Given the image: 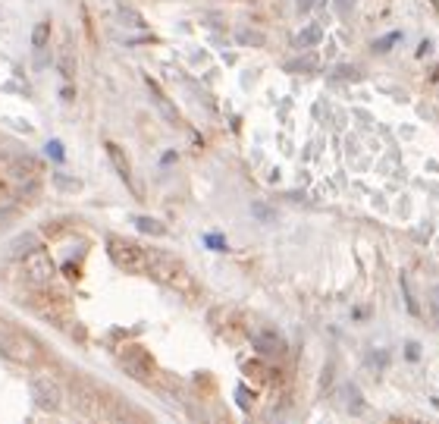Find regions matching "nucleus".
Segmentation results:
<instances>
[{"label":"nucleus","instance_id":"bb28decb","mask_svg":"<svg viewBox=\"0 0 439 424\" xmlns=\"http://www.w3.org/2000/svg\"><path fill=\"white\" fill-rule=\"evenodd\" d=\"M235 396H239V406L245 409V412H248V409L254 406V393H248L245 387H239V390H235Z\"/></svg>","mask_w":439,"mask_h":424},{"label":"nucleus","instance_id":"6e6552de","mask_svg":"<svg viewBox=\"0 0 439 424\" xmlns=\"http://www.w3.org/2000/svg\"><path fill=\"white\" fill-rule=\"evenodd\" d=\"M251 342L263 359H280V355H286V340H282L276 330H258V333L251 336Z\"/></svg>","mask_w":439,"mask_h":424},{"label":"nucleus","instance_id":"c756f323","mask_svg":"<svg viewBox=\"0 0 439 424\" xmlns=\"http://www.w3.org/2000/svg\"><path fill=\"white\" fill-rule=\"evenodd\" d=\"M405 355H408L411 361H417V359H421V346H417V342H408V352H405Z\"/></svg>","mask_w":439,"mask_h":424},{"label":"nucleus","instance_id":"2eb2a0df","mask_svg":"<svg viewBox=\"0 0 439 424\" xmlns=\"http://www.w3.org/2000/svg\"><path fill=\"white\" fill-rule=\"evenodd\" d=\"M47 41H51V19H41V23L32 29V47H35V51H44Z\"/></svg>","mask_w":439,"mask_h":424},{"label":"nucleus","instance_id":"0eeeda50","mask_svg":"<svg viewBox=\"0 0 439 424\" xmlns=\"http://www.w3.org/2000/svg\"><path fill=\"white\" fill-rule=\"evenodd\" d=\"M119 361H123L126 371H129L132 377H138V380H151L154 377V359L141 346H123Z\"/></svg>","mask_w":439,"mask_h":424},{"label":"nucleus","instance_id":"473e14b6","mask_svg":"<svg viewBox=\"0 0 439 424\" xmlns=\"http://www.w3.org/2000/svg\"><path fill=\"white\" fill-rule=\"evenodd\" d=\"M4 201H6V186L0 183V205H4Z\"/></svg>","mask_w":439,"mask_h":424},{"label":"nucleus","instance_id":"39448f33","mask_svg":"<svg viewBox=\"0 0 439 424\" xmlns=\"http://www.w3.org/2000/svg\"><path fill=\"white\" fill-rule=\"evenodd\" d=\"M148 271H151L160 283H170V286L188 289L185 267H182V261H176L173 255H166V252H148Z\"/></svg>","mask_w":439,"mask_h":424},{"label":"nucleus","instance_id":"7ed1b4c3","mask_svg":"<svg viewBox=\"0 0 439 424\" xmlns=\"http://www.w3.org/2000/svg\"><path fill=\"white\" fill-rule=\"evenodd\" d=\"M22 271H25V280H29L32 286H41V289L57 280V264H53L51 252L41 245L32 248V252L22 258Z\"/></svg>","mask_w":439,"mask_h":424},{"label":"nucleus","instance_id":"f03ea898","mask_svg":"<svg viewBox=\"0 0 439 424\" xmlns=\"http://www.w3.org/2000/svg\"><path fill=\"white\" fill-rule=\"evenodd\" d=\"M107 255L110 261L126 274H145L148 271V252L138 242L126 239V236H107Z\"/></svg>","mask_w":439,"mask_h":424},{"label":"nucleus","instance_id":"5701e85b","mask_svg":"<svg viewBox=\"0 0 439 424\" xmlns=\"http://www.w3.org/2000/svg\"><path fill=\"white\" fill-rule=\"evenodd\" d=\"M251 214H254V217H261L263 224H273V220H276V214L270 211L267 205H261V201H254V205H251Z\"/></svg>","mask_w":439,"mask_h":424},{"label":"nucleus","instance_id":"1a4fd4ad","mask_svg":"<svg viewBox=\"0 0 439 424\" xmlns=\"http://www.w3.org/2000/svg\"><path fill=\"white\" fill-rule=\"evenodd\" d=\"M38 173H41V164H38V158H32V154H16V158L10 160V176L13 179H38Z\"/></svg>","mask_w":439,"mask_h":424},{"label":"nucleus","instance_id":"7c9ffc66","mask_svg":"<svg viewBox=\"0 0 439 424\" xmlns=\"http://www.w3.org/2000/svg\"><path fill=\"white\" fill-rule=\"evenodd\" d=\"M60 98H63V104H72V101H76V91H72L70 85H66V89L60 91Z\"/></svg>","mask_w":439,"mask_h":424},{"label":"nucleus","instance_id":"423d86ee","mask_svg":"<svg viewBox=\"0 0 439 424\" xmlns=\"http://www.w3.org/2000/svg\"><path fill=\"white\" fill-rule=\"evenodd\" d=\"M70 406L76 409L79 415L98 418V415H100V393L88 380H82V377H72V383H70Z\"/></svg>","mask_w":439,"mask_h":424},{"label":"nucleus","instance_id":"a211bd4d","mask_svg":"<svg viewBox=\"0 0 439 424\" xmlns=\"http://www.w3.org/2000/svg\"><path fill=\"white\" fill-rule=\"evenodd\" d=\"M53 186L60 188V192H79L82 183H79L76 176H66V173H53Z\"/></svg>","mask_w":439,"mask_h":424},{"label":"nucleus","instance_id":"a878e982","mask_svg":"<svg viewBox=\"0 0 439 424\" xmlns=\"http://www.w3.org/2000/svg\"><path fill=\"white\" fill-rule=\"evenodd\" d=\"M204 242L214 248V252H226V239H223V236H217V233H207Z\"/></svg>","mask_w":439,"mask_h":424},{"label":"nucleus","instance_id":"b1692460","mask_svg":"<svg viewBox=\"0 0 439 424\" xmlns=\"http://www.w3.org/2000/svg\"><path fill=\"white\" fill-rule=\"evenodd\" d=\"M348 396H351L348 412H351V415H361V412H364V402H361V393H358V387H348Z\"/></svg>","mask_w":439,"mask_h":424},{"label":"nucleus","instance_id":"dca6fc26","mask_svg":"<svg viewBox=\"0 0 439 424\" xmlns=\"http://www.w3.org/2000/svg\"><path fill=\"white\" fill-rule=\"evenodd\" d=\"M320 38H323V29L314 23V25H308V29H301V32H299L295 44H299V47H314V44H320Z\"/></svg>","mask_w":439,"mask_h":424},{"label":"nucleus","instance_id":"aec40b11","mask_svg":"<svg viewBox=\"0 0 439 424\" xmlns=\"http://www.w3.org/2000/svg\"><path fill=\"white\" fill-rule=\"evenodd\" d=\"M398 41H402V32H389L386 38L374 41V51H376V53H389V51H393V44H398Z\"/></svg>","mask_w":439,"mask_h":424},{"label":"nucleus","instance_id":"f3484780","mask_svg":"<svg viewBox=\"0 0 439 424\" xmlns=\"http://www.w3.org/2000/svg\"><path fill=\"white\" fill-rule=\"evenodd\" d=\"M132 224L138 226V233H145V236H166V226L160 224V220H154V217H135Z\"/></svg>","mask_w":439,"mask_h":424},{"label":"nucleus","instance_id":"2f4dec72","mask_svg":"<svg viewBox=\"0 0 439 424\" xmlns=\"http://www.w3.org/2000/svg\"><path fill=\"white\" fill-rule=\"evenodd\" d=\"M310 6H314V0H299V10H301V13H308Z\"/></svg>","mask_w":439,"mask_h":424},{"label":"nucleus","instance_id":"c85d7f7f","mask_svg":"<svg viewBox=\"0 0 439 424\" xmlns=\"http://www.w3.org/2000/svg\"><path fill=\"white\" fill-rule=\"evenodd\" d=\"M13 217H16V207H6V211L0 214V230H4V226H10Z\"/></svg>","mask_w":439,"mask_h":424},{"label":"nucleus","instance_id":"ddd939ff","mask_svg":"<svg viewBox=\"0 0 439 424\" xmlns=\"http://www.w3.org/2000/svg\"><path fill=\"white\" fill-rule=\"evenodd\" d=\"M41 245V239H38L35 233H22V236H16V239L10 242V258H25V255L32 252V248H38Z\"/></svg>","mask_w":439,"mask_h":424},{"label":"nucleus","instance_id":"f257e3e1","mask_svg":"<svg viewBox=\"0 0 439 424\" xmlns=\"http://www.w3.org/2000/svg\"><path fill=\"white\" fill-rule=\"evenodd\" d=\"M0 355L16 361V365H35V361L41 359V349H38V342L32 340V336H25L22 330L0 321Z\"/></svg>","mask_w":439,"mask_h":424},{"label":"nucleus","instance_id":"cd10ccee","mask_svg":"<svg viewBox=\"0 0 439 424\" xmlns=\"http://www.w3.org/2000/svg\"><path fill=\"white\" fill-rule=\"evenodd\" d=\"M355 4H358V0H336V10H339V16H348Z\"/></svg>","mask_w":439,"mask_h":424},{"label":"nucleus","instance_id":"393cba45","mask_svg":"<svg viewBox=\"0 0 439 424\" xmlns=\"http://www.w3.org/2000/svg\"><path fill=\"white\" fill-rule=\"evenodd\" d=\"M47 158H53L60 164V160L66 158V151H63V141H57V139H51L47 141Z\"/></svg>","mask_w":439,"mask_h":424},{"label":"nucleus","instance_id":"6ab92c4d","mask_svg":"<svg viewBox=\"0 0 439 424\" xmlns=\"http://www.w3.org/2000/svg\"><path fill=\"white\" fill-rule=\"evenodd\" d=\"M119 19H123L129 29H145V19H141L135 10H129V6H119Z\"/></svg>","mask_w":439,"mask_h":424},{"label":"nucleus","instance_id":"9d476101","mask_svg":"<svg viewBox=\"0 0 439 424\" xmlns=\"http://www.w3.org/2000/svg\"><path fill=\"white\" fill-rule=\"evenodd\" d=\"M145 82H148V91H151V98H154V107L160 110V117H164L166 123L176 126V123H179V113H176V107L170 104V101H166V94L160 91V85L154 82V79H145Z\"/></svg>","mask_w":439,"mask_h":424},{"label":"nucleus","instance_id":"412c9836","mask_svg":"<svg viewBox=\"0 0 439 424\" xmlns=\"http://www.w3.org/2000/svg\"><path fill=\"white\" fill-rule=\"evenodd\" d=\"M289 70H292V72H314V70H317V57H314V53H308V57H301V60H295V63H289Z\"/></svg>","mask_w":439,"mask_h":424},{"label":"nucleus","instance_id":"20e7f679","mask_svg":"<svg viewBox=\"0 0 439 424\" xmlns=\"http://www.w3.org/2000/svg\"><path fill=\"white\" fill-rule=\"evenodd\" d=\"M29 393H32V399H35V406L44 409V412H60V409L66 406V393L53 377H44V374L32 377Z\"/></svg>","mask_w":439,"mask_h":424},{"label":"nucleus","instance_id":"f8f14e48","mask_svg":"<svg viewBox=\"0 0 439 424\" xmlns=\"http://www.w3.org/2000/svg\"><path fill=\"white\" fill-rule=\"evenodd\" d=\"M107 158H110V164L117 167V173L126 179V183H132V167H129V158H126V151L117 145V141H107Z\"/></svg>","mask_w":439,"mask_h":424},{"label":"nucleus","instance_id":"72a5a7b5","mask_svg":"<svg viewBox=\"0 0 439 424\" xmlns=\"http://www.w3.org/2000/svg\"><path fill=\"white\" fill-rule=\"evenodd\" d=\"M323 4H327V0H314V6H323Z\"/></svg>","mask_w":439,"mask_h":424},{"label":"nucleus","instance_id":"4be33fe9","mask_svg":"<svg viewBox=\"0 0 439 424\" xmlns=\"http://www.w3.org/2000/svg\"><path fill=\"white\" fill-rule=\"evenodd\" d=\"M398 283H402V293H405V305H408V311L411 314H421V308H417V302H414V295H411V286H408V277H398Z\"/></svg>","mask_w":439,"mask_h":424},{"label":"nucleus","instance_id":"4468645a","mask_svg":"<svg viewBox=\"0 0 439 424\" xmlns=\"http://www.w3.org/2000/svg\"><path fill=\"white\" fill-rule=\"evenodd\" d=\"M235 41H239L242 47H263L267 44V35L258 29H239L235 32Z\"/></svg>","mask_w":439,"mask_h":424},{"label":"nucleus","instance_id":"9b49d317","mask_svg":"<svg viewBox=\"0 0 439 424\" xmlns=\"http://www.w3.org/2000/svg\"><path fill=\"white\" fill-rule=\"evenodd\" d=\"M76 70H79L76 51H72V44L66 41L63 47H60V53H57V72L66 79V82H72V79H76Z\"/></svg>","mask_w":439,"mask_h":424}]
</instances>
